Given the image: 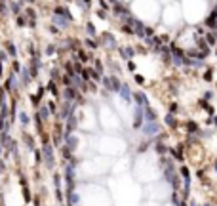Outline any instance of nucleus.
Returning <instances> with one entry per match:
<instances>
[{
  "instance_id": "ddd939ff",
  "label": "nucleus",
  "mask_w": 217,
  "mask_h": 206,
  "mask_svg": "<svg viewBox=\"0 0 217 206\" xmlns=\"http://www.w3.org/2000/svg\"><path fill=\"white\" fill-rule=\"evenodd\" d=\"M120 53H122V57L130 59V57H132V55H133V53H135V52L132 50V48H122V50H120Z\"/></svg>"
},
{
  "instance_id": "1a4fd4ad",
  "label": "nucleus",
  "mask_w": 217,
  "mask_h": 206,
  "mask_svg": "<svg viewBox=\"0 0 217 206\" xmlns=\"http://www.w3.org/2000/svg\"><path fill=\"white\" fill-rule=\"evenodd\" d=\"M141 122H143V115H141V109L135 111V118H133V128H139Z\"/></svg>"
},
{
  "instance_id": "412c9836",
  "label": "nucleus",
  "mask_w": 217,
  "mask_h": 206,
  "mask_svg": "<svg viewBox=\"0 0 217 206\" xmlns=\"http://www.w3.org/2000/svg\"><path fill=\"white\" fill-rule=\"evenodd\" d=\"M187 128H189V132H196L198 126H196V122H189V124H187Z\"/></svg>"
},
{
  "instance_id": "9d476101",
  "label": "nucleus",
  "mask_w": 217,
  "mask_h": 206,
  "mask_svg": "<svg viewBox=\"0 0 217 206\" xmlns=\"http://www.w3.org/2000/svg\"><path fill=\"white\" fill-rule=\"evenodd\" d=\"M101 42H105V44H108V46H114V38H112V34H108V32H103Z\"/></svg>"
},
{
  "instance_id": "6ab92c4d",
  "label": "nucleus",
  "mask_w": 217,
  "mask_h": 206,
  "mask_svg": "<svg viewBox=\"0 0 217 206\" xmlns=\"http://www.w3.org/2000/svg\"><path fill=\"white\" fill-rule=\"evenodd\" d=\"M78 52H80V53H78V55H80V61H88V57H89L88 53H86L84 50H78Z\"/></svg>"
},
{
  "instance_id": "cd10ccee",
  "label": "nucleus",
  "mask_w": 217,
  "mask_h": 206,
  "mask_svg": "<svg viewBox=\"0 0 217 206\" xmlns=\"http://www.w3.org/2000/svg\"><path fill=\"white\" fill-rule=\"evenodd\" d=\"M40 116H42V118H46V116H48V109H46V107H42V109H40V113H38Z\"/></svg>"
},
{
  "instance_id": "5701e85b",
  "label": "nucleus",
  "mask_w": 217,
  "mask_h": 206,
  "mask_svg": "<svg viewBox=\"0 0 217 206\" xmlns=\"http://www.w3.org/2000/svg\"><path fill=\"white\" fill-rule=\"evenodd\" d=\"M19 118H21V124H27V122H29V116H27L25 113H19Z\"/></svg>"
},
{
  "instance_id": "4468645a",
  "label": "nucleus",
  "mask_w": 217,
  "mask_h": 206,
  "mask_svg": "<svg viewBox=\"0 0 217 206\" xmlns=\"http://www.w3.org/2000/svg\"><path fill=\"white\" fill-rule=\"evenodd\" d=\"M120 94H122V97H124V99H126V101H130V99H132V96H130V88H128V86H126V84H124V86H122V90H120Z\"/></svg>"
},
{
  "instance_id": "4c0bfd02",
  "label": "nucleus",
  "mask_w": 217,
  "mask_h": 206,
  "mask_svg": "<svg viewBox=\"0 0 217 206\" xmlns=\"http://www.w3.org/2000/svg\"><path fill=\"white\" fill-rule=\"evenodd\" d=\"M84 2V6H89V4H91V0H82Z\"/></svg>"
},
{
  "instance_id": "ea45409f",
  "label": "nucleus",
  "mask_w": 217,
  "mask_h": 206,
  "mask_svg": "<svg viewBox=\"0 0 217 206\" xmlns=\"http://www.w3.org/2000/svg\"><path fill=\"white\" fill-rule=\"evenodd\" d=\"M191 206H196V204H194V202H191Z\"/></svg>"
},
{
  "instance_id": "dca6fc26",
  "label": "nucleus",
  "mask_w": 217,
  "mask_h": 206,
  "mask_svg": "<svg viewBox=\"0 0 217 206\" xmlns=\"http://www.w3.org/2000/svg\"><path fill=\"white\" fill-rule=\"evenodd\" d=\"M166 124H168V126H172V128H175V118H173V115H168L166 116Z\"/></svg>"
},
{
  "instance_id": "b1692460",
  "label": "nucleus",
  "mask_w": 217,
  "mask_h": 206,
  "mask_svg": "<svg viewBox=\"0 0 217 206\" xmlns=\"http://www.w3.org/2000/svg\"><path fill=\"white\" fill-rule=\"evenodd\" d=\"M72 67H74V71H76V73H82V71H84V69H82V65L78 63V61H74V65H72Z\"/></svg>"
},
{
  "instance_id": "0eeeda50",
  "label": "nucleus",
  "mask_w": 217,
  "mask_h": 206,
  "mask_svg": "<svg viewBox=\"0 0 217 206\" xmlns=\"http://www.w3.org/2000/svg\"><path fill=\"white\" fill-rule=\"evenodd\" d=\"M72 130H76V118H74V116H69V124H67V132H65V135L69 137V134L72 132Z\"/></svg>"
},
{
  "instance_id": "72a5a7b5",
  "label": "nucleus",
  "mask_w": 217,
  "mask_h": 206,
  "mask_svg": "<svg viewBox=\"0 0 217 206\" xmlns=\"http://www.w3.org/2000/svg\"><path fill=\"white\" fill-rule=\"evenodd\" d=\"M103 84H105L107 88H110V78H103Z\"/></svg>"
},
{
  "instance_id": "bb28decb",
  "label": "nucleus",
  "mask_w": 217,
  "mask_h": 206,
  "mask_svg": "<svg viewBox=\"0 0 217 206\" xmlns=\"http://www.w3.org/2000/svg\"><path fill=\"white\" fill-rule=\"evenodd\" d=\"M23 80H25V84H29V80H31V75L27 71H23Z\"/></svg>"
},
{
  "instance_id": "79ce46f5",
  "label": "nucleus",
  "mask_w": 217,
  "mask_h": 206,
  "mask_svg": "<svg viewBox=\"0 0 217 206\" xmlns=\"http://www.w3.org/2000/svg\"><path fill=\"white\" fill-rule=\"evenodd\" d=\"M0 2H4V0H0Z\"/></svg>"
},
{
  "instance_id": "39448f33",
  "label": "nucleus",
  "mask_w": 217,
  "mask_h": 206,
  "mask_svg": "<svg viewBox=\"0 0 217 206\" xmlns=\"http://www.w3.org/2000/svg\"><path fill=\"white\" fill-rule=\"evenodd\" d=\"M112 10H114L116 15H118V13H124V15H128V13H130V10L124 6V4H120V2H116L114 6H112Z\"/></svg>"
},
{
  "instance_id": "6e6552de",
  "label": "nucleus",
  "mask_w": 217,
  "mask_h": 206,
  "mask_svg": "<svg viewBox=\"0 0 217 206\" xmlns=\"http://www.w3.org/2000/svg\"><path fill=\"white\" fill-rule=\"evenodd\" d=\"M145 118H147V122H156V115H154V111L151 107H145Z\"/></svg>"
},
{
  "instance_id": "9b49d317",
  "label": "nucleus",
  "mask_w": 217,
  "mask_h": 206,
  "mask_svg": "<svg viewBox=\"0 0 217 206\" xmlns=\"http://www.w3.org/2000/svg\"><path fill=\"white\" fill-rule=\"evenodd\" d=\"M206 25L210 27V29H213V27H217V15H215V13H211L210 17L206 19Z\"/></svg>"
},
{
  "instance_id": "393cba45",
  "label": "nucleus",
  "mask_w": 217,
  "mask_h": 206,
  "mask_svg": "<svg viewBox=\"0 0 217 206\" xmlns=\"http://www.w3.org/2000/svg\"><path fill=\"white\" fill-rule=\"evenodd\" d=\"M122 31H124V32H128V34H133V29H132V27H128V25H124V27H122Z\"/></svg>"
},
{
  "instance_id": "f704fd0d",
  "label": "nucleus",
  "mask_w": 217,
  "mask_h": 206,
  "mask_svg": "<svg viewBox=\"0 0 217 206\" xmlns=\"http://www.w3.org/2000/svg\"><path fill=\"white\" fill-rule=\"evenodd\" d=\"M17 25H19V27H25V19H23V17H19V19H17Z\"/></svg>"
},
{
  "instance_id": "4be33fe9",
  "label": "nucleus",
  "mask_w": 217,
  "mask_h": 206,
  "mask_svg": "<svg viewBox=\"0 0 217 206\" xmlns=\"http://www.w3.org/2000/svg\"><path fill=\"white\" fill-rule=\"evenodd\" d=\"M19 6H21V4H17V2H15V4H12V12H13V13H19V12H21Z\"/></svg>"
},
{
  "instance_id": "7ed1b4c3",
  "label": "nucleus",
  "mask_w": 217,
  "mask_h": 206,
  "mask_svg": "<svg viewBox=\"0 0 217 206\" xmlns=\"http://www.w3.org/2000/svg\"><path fill=\"white\" fill-rule=\"evenodd\" d=\"M69 21L70 19H67V17H63V15H55V17H53V23L59 25L61 29H67V27H69Z\"/></svg>"
},
{
  "instance_id": "c85d7f7f",
  "label": "nucleus",
  "mask_w": 217,
  "mask_h": 206,
  "mask_svg": "<svg viewBox=\"0 0 217 206\" xmlns=\"http://www.w3.org/2000/svg\"><path fill=\"white\" fill-rule=\"evenodd\" d=\"M135 82L137 84H145V78L141 77V75H137V77H135Z\"/></svg>"
},
{
  "instance_id": "c756f323",
  "label": "nucleus",
  "mask_w": 217,
  "mask_h": 206,
  "mask_svg": "<svg viewBox=\"0 0 217 206\" xmlns=\"http://www.w3.org/2000/svg\"><path fill=\"white\" fill-rule=\"evenodd\" d=\"M25 141H27V147H31V149H32V137L25 135Z\"/></svg>"
},
{
  "instance_id": "a211bd4d",
  "label": "nucleus",
  "mask_w": 217,
  "mask_h": 206,
  "mask_svg": "<svg viewBox=\"0 0 217 206\" xmlns=\"http://www.w3.org/2000/svg\"><path fill=\"white\" fill-rule=\"evenodd\" d=\"M86 29H88V32L91 34V36H95V27L91 25V23H88V25H86Z\"/></svg>"
},
{
  "instance_id": "20e7f679",
  "label": "nucleus",
  "mask_w": 217,
  "mask_h": 206,
  "mask_svg": "<svg viewBox=\"0 0 217 206\" xmlns=\"http://www.w3.org/2000/svg\"><path fill=\"white\" fill-rule=\"evenodd\" d=\"M133 99L139 103V105H145V107H149V105H147V96H145L143 92H135V94H133Z\"/></svg>"
},
{
  "instance_id": "a19ab883",
  "label": "nucleus",
  "mask_w": 217,
  "mask_h": 206,
  "mask_svg": "<svg viewBox=\"0 0 217 206\" xmlns=\"http://www.w3.org/2000/svg\"><path fill=\"white\" fill-rule=\"evenodd\" d=\"M215 170H217V162H215Z\"/></svg>"
},
{
  "instance_id": "423d86ee",
  "label": "nucleus",
  "mask_w": 217,
  "mask_h": 206,
  "mask_svg": "<svg viewBox=\"0 0 217 206\" xmlns=\"http://www.w3.org/2000/svg\"><path fill=\"white\" fill-rule=\"evenodd\" d=\"M65 97H67V101H74V99H76L78 97V94H76V90H74V88H67V90H65Z\"/></svg>"
},
{
  "instance_id": "f257e3e1",
  "label": "nucleus",
  "mask_w": 217,
  "mask_h": 206,
  "mask_svg": "<svg viewBox=\"0 0 217 206\" xmlns=\"http://www.w3.org/2000/svg\"><path fill=\"white\" fill-rule=\"evenodd\" d=\"M42 153H44V160H46V166L48 168H51L53 166V153H51V149H50V145H44L42 147Z\"/></svg>"
},
{
  "instance_id": "f8f14e48",
  "label": "nucleus",
  "mask_w": 217,
  "mask_h": 206,
  "mask_svg": "<svg viewBox=\"0 0 217 206\" xmlns=\"http://www.w3.org/2000/svg\"><path fill=\"white\" fill-rule=\"evenodd\" d=\"M4 46H6V52L10 53V55H12V57H15V55H17V52H15V46H13L12 42H6Z\"/></svg>"
},
{
  "instance_id": "a878e982",
  "label": "nucleus",
  "mask_w": 217,
  "mask_h": 206,
  "mask_svg": "<svg viewBox=\"0 0 217 206\" xmlns=\"http://www.w3.org/2000/svg\"><path fill=\"white\" fill-rule=\"evenodd\" d=\"M99 6H101L103 10H108V8H110V6L107 4V0H99Z\"/></svg>"
},
{
  "instance_id": "e433bc0d",
  "label": "nucleus",
  "mask_w": 217,
  "mask_h": 206,
  "mask_svg": "<svg viewBox=\"0 0 217 206\" xmlns=\"http://www.w3.org/2000/svg\"><path fill=\"white\" fill-rule=\"evenodd\" d=\"M204 78H206V80H211V71H206V75H204Z\"/></svg>"
},
{
  "instance_id": "2f4dec72",
  "label": "nucleus",
  "mask_w": 217,
  "mask_h": 206,
  "mask_svg": "<svg viewBox=\"0 0 217 206\" xmlns=\"http://www.w3.org/2000/svg\"><path fill=\"white\" fill-rule=\"evenodd\" d=\"M13 71H15V73H19V71H21V65L17 63V61H15V63H13Z\"/></svg>"
},
{
  "instance_id": "2eb2a0df",
  "label": "nucleus",
  "mask_w": 217,
  "mask_h": 206,
  "mask_svg": "<svg viewBox=\"0 0 217 206\" xmlns=\"http://www.w3.org/2000/svg\"><path fill=\"white\" fill-rule=\"evenodd\" d=\"M206 42H208V44H211V46H213V44H215V42H217V36H215V34H213V32H210V34L206 36Z\"/></svg>"
},
{
  "instance_id": "473e14b6",
  "label": "nucleus",
  "mask_w": 217,
  "mask_h": 206,
  "mask_svg": "<svg viewBox=\"0 0 217 206\" xmlns=\"http://www.w3.org/2000/svg\"><path fill=\"white\" fill-rule=\"evenodd\" d=\"M97 17H101V19H105V10H99V12H97Z\"/></svg>"
},
{
  "instance_id": "58836bf2",
  "label": "nucleus",
  "mask_w": 217,
  "mask_h": 206,
  "mask_svg": "<svg viewBox=\"0 0 217 206\" xmlns=\"http://www.w3.org/2000/svg\"><path fill=\"white\" fill-rule=\"evenodd\" d=\"M110 2H114V4H116V2H118V0H110Z\"/></svg>"
},
{
  "instance_id": "7c9ffc66",
  "label": "nucleus",
  "mask_w": 217,
  "mask_h": 206,
  "mask_svg": "<svg viewBox=\"0 0 217 206\" xmlns=\"http://www.w3.org/2000/svg\"><path fill=\"white\" fill-rule=\"evenodd\" d=\"M128 69H130L132 73L135 71V63H133V61H128Z\"/></svg>"
},
{
  "instance_id": "f3484780",
  "label": "nucleus",
  "mask_w": 217,
  "mask_h": 206,
  "mask_svg": "<svg viewBox=\"0 0 217 206\" xmlns=\"http://www.w3.org/2000/svg\"><path fill=\"white\" fill-rule=\"evenodd\" d=\"M48 90H50L53 96L57 97V88H55V82H50V84H48Z\"/></svg>"
},
{
  "instance_id": "c9c22d12",
  "label": "nucleus",
  "mask_w": 217,
  "mask_h": 206,
  "mask_svg": "<svg viewBox=\"0 0 217 206\" xmlns=\"http://www.w3.org/2000/svg\"><path fill=\"white\" fill-rule=\"evenodd\" d=\"M95 67H97V73H103V65L99 63V61H97V63H95Z\"/></svg>"
},
{
  "instance_id": "aec40b11",
  "label": "nucleus",
  "mask_w": 217,
  "mask_h": 206,
  "mask_svg": "<svg viewBox=\"0 0 217 206\" xmlns=\"http://www.w3.org/2000/svg\"><path fill=\"white\" fill-rule=\"evenodd\" d=\"M86 46H89V48H97V42L91 38H86Z\"/></svg>"
},
{
  "instance_id": "f03ea898",
  "label": "nucleus",
  "mask_w": 217,
  "mask_h": 206,
  "mask_svg": "<svg viewBox=\"0 0 217 206\" xmlns=\"http://www.w3.org/2000/svg\"><path fill=\"white\" fill-rule=\"evenodd\" d=\"M158 124L156 122H147L145 124V128H143V132H145V134L147 135H154V134H158Z\"/></svg>"
}]
</instances>
